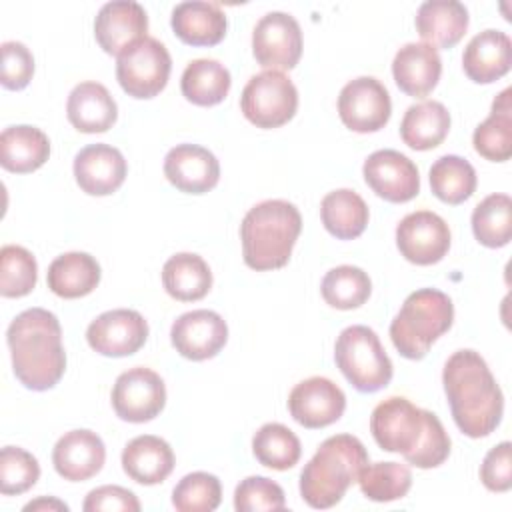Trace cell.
Instances as JSON below:
<instances>
[{
	"instance_id": "22",
	"label": "cell",
	"mask_w": 512,
	"mask_h": 512,
	"mask_svg": "<svg viewBox=\"0 0 512 512\" xmlns=\"http://www.w3.org/2000/svg\"><path fill=\"white\" fill-rule=\"evenodd\" d=\"M440 74V54L434 46L424 42L404 44L392 60V76L396 86L412 98L428 96L436 88Z\"/></svg>"
},
{
	"instance_id": "6",
	"label": "cell",
	"mask_w": 512,
	"mask_h": 512,
	"mask_svg": "<svg viewBox=\"0 0 512 512\" xmlns=\"http://www.w3.org/2000/svg\"><path fill=\"white\" fill-rule=\"evenodd\" d=\"M454 304L448 294L436 288L412 292L390 324L394 348L408 360H422L430 346L450 330Z\"/></svg>"
},
{
	"instance_id": "8",
	"label": "cell",
	"mask_w": 512,
	"mask_h": 512,
	"mask_svg": "<svg viewBox=\"0 0 512 512\" xmlns=\"http://www.w3.org/2000/svg\"><path fill=\"white\" fill-rule=\"evenodd\" d=\"M240 108L248 122L258 128H278L294 118L298 108V90L280 70L254 74L242 90Z\"/></svg>"
},
{
	"instance_id": "42",
	"label": "cell",
	"mask_w": 512,
	"mask_h": 512,
	"mask_svg": "<svg viewBox=\"0 0 512 512\" xmlns=\"http://www.w3.org/2000/svg\"><path fill=\"white\" fill-rule=\"evenodd\" d=\"M40 478L38 460L18 446H4L0 452V492L4 496L30 490Z\"/></svg>"
},
{
	"instance_id": "33",
	"label": "cell",
	"mask_w": 512,
	"mask_h": 512,
	"mask_svg": "<svg viewBox=\"0 0 512 512\" xmlns=\"http://www.w3.org/2000/svg\"><path fill=\"white\" fill-rule=\"evenodd\" d=\"M512 90H502L494 102L490 116L476 126L472 134L474 150L492 162H506L512 156Z\"/></svg>"
},
{
	"instance_id": "32",
	"label": "cell",
	"mask_w": 512,
	"mask_h": 512,
	"mask_svg": "<svg viewBox=\"0 0 512 512\" xmlns=\"http://www.w3.org/2000/svg\"><path fill=\"white\" fill-rule=\"evenodd\" d=\"M320 216L324 228L338 240H354L368 226V206L364 198L350 190L340 188L328 192L320 202Z\"/></svg>"
},
{
	"instance_id": "37",
	"label": "cell",
	"mask_w": 512,
	"mask_h": 512,
	"mask_svg": "<svg viewBox=\"0 0 512 512\" xmlns=\"http://www.w3.org/2000/svg\"><path fill=\"white\" fill-rule=\"evenodd\" d=\"M256 460L272 470H288L298 464L302 446L298 436L284 424L268 422L252 438Z\"/></svg>"
},
{
	"instance_id": "41",
	"label": "cell",
	"mask_w": 512,
	"mask_h": 512,
	"mask_svg": "<svg viewBox=\"0 0 512 512\" xmlns=\"http://www.w3.org/2000/svg\"><path fill=\"white\" fill-rule=\"evenodd\" d=\"M222 500V486L214 474H186L172 490V504L180 512H212Z\"/></svg>"
},
{
	"instance_id": "35",
	"label": "cell",
	"mask_w": 512,
	"mask_h": 512,
	"mask_svg": "<svg viewBox=\"0 0 512 512\" xmlns=\"http://www.w3.org/2000/svg\"><path fill=\"white\" fill-rule=\"evenodd\" d=\"M430 188L432 194L446 204H462L476 190V170L474 166L456 154H446L438 158L430 168Z\"/></svg>"
},
{
	"instance_id": "21",
	"label": "cell",
	"mask_w": 512,
	"mask_h": 512,
	"mask_svg": "<svg viewBox=\"0 0 512 512\" xmlns=\"http://www.w3.org/2000/svg\"><path fill=\"white\" fill-rule=\"evenodd\" d=\"M106 460L102 438L92 430L66 432L52 450V464L56 472L70 482H84L96 476Z\"/></svg>"
},
{
	"instance_id": "43",
	"label": "cell",
	"mask_w": 512,
	"mask_h": 512,
	"mask_svg": "<svg viewBox=\"0 0 512 512\" xmlns=\"http://www.w3.org/2000/svg\"><path fill=\"white\" fill-rule=\"evenodd\" d=\"M284 506V490L266 476H248L234 490V508L238 512L282 510Z\"/></svg>"
},
{
	"instance_id": "17",
	"label": "cell",
	"mask_w": 512,
	"mask_h": 512,
	"mask_svg": "<svg viewBox=\"0 0 512 512\" xmlns=\"http://www.w3.org/2000/svg\"><path fill=\"white\" fill-rule=\"evenodd\" d=\"M170 340L180 356L202 362L214 358L224 348L228 326L218 312L192 310L174 320Z\"/></svg>"
},
{
	"instance_id": "44",
	"label": "cell",
	"mask_w": 512,
	"mask_h": 512,
	"mask_svg": "<svg viewBox=\"0 0 512 512\" xmlns=\"http://www.w3.org/2000/svg\"><path fill=\"white\" fill-rule=\"evenodd\" d=\"M34 74L32 52L16 40L2 44V74L0 82L6 90H22L28 86Z\"/></svg>"
},
{
	"instance_id": "34",
	"label": "cell",
	"mask_w": 512,
	"mask_h": 512,
	"mask_svg": "<svg viewBox=\"0 0 512 512\" xmlns=\"http://www.w3.org/2000/svg\"><path fill=\"white\" fill-rule=\"evenodd\" d=\"M230 72L224 64L210 58L192 60L180 78L184 98L196 106H216L230 92Z\"/></svg>"
},
{
	"instance_id": "7",
	"label": "cell",
	"mask_w": 512,
	"mask_h": 512,
	"mask_svg": "<svg viewBox=\"0 0 512 512\" xmlns=\"http://www.w3.org/2000/svg\"><path fill=\"white\" fill-rule=\"evenodd\" d=\"M334 360L358 392H378L392 380V362L378 334L368 326L354 324L344 328L334 344Z\"/></svg>"
},
{
	"instance_id": "20",
	"label": "cell",
	"mask_w": 512,
	"mask_h": 512,
	"mask_svg": "<svg viewBox=\"0 0 512 512\" xmlns=\"http://www.w3.org/2000/svg\"><path fill=\"white\" fill-rule=\"evenodd\" d=\"M164 176L186 194H204L220 180L216 156L198 144H178L164 158Z\"/></svg>"
},
{
	"instance_id": "18",
	"label": "cell",
	"mask_w": 512,
	"mask_h": 512,
	"mask_svg": "<svg viewBox=\"0 0 512 512\" xmlns=\"http://www.w3.org/2000/svg\"><path fill=\"white\" fill-rule=\"evenodd\" d=\"M148 32L146 10L132 0L104 4L94 20V36L106 54L120 56L124 50L144 40Z\"/></svg>"
},
{
	"instance_id": "1",
	"label": "cell",
	"mask_w": 512,
	"mask_h": 512,
	"mask_svg": "<svg viewBox=\"0 0 512 512\" xmlns=\"http://www.w3.org/2000/svg\"><path fill=\"white\" fill-rule=\"evenodd\" d=\"M370 432L382 450L402 454L416 468H436L450 454V436L438 416L402 396H390L372 410Z\"/></svg>"
},
{
	"instance_id": "47",
	"label": "cell",
	"mask_w": 512,
	"mask_h": 512,
	"mask_svg": "<svg viewBox=\"0 0 512 512\" xmlns=\"http://www.w3.org/2000/svg\"><path fill=\"white\" fill-rule=\"evenodd\" d=\"M30 510H68V504L56 500V498H38V500H32L24 506V512H30Z\"/></svg>"
},
{
	"instance_id": "39",
	"label": "cell",
	"mask_w": 512,
	"mask_h": 512,
	"mask_svg": "<svg viewBox=\"0 0 512 512\" xmlns=\"http://www.w3.org/2000/svg\"><path fill=\"white\" fill-rule=\"evenodd\" d=\"M356 482L368 500L392 502L408 494L412 486V472L400 462H376L366 464Z\"/></svg>"
},
{
	"instance_id": "19",
	"label": "cell",
	"mask_w": 512,
	"mask_h": 512,
	"mask_svg": "<svg viewBox=\"0 0 512 512\" xmlns=\"http://www.w3.org/2000/svg\"><path fill=\"white\" fill-rule=\"evenodd\" d=\"M126 160L122 152L108 144H90L74 158V178L82 192L108 196L126 180Z\"/></svg>"
},
{
	"instance_id": "26",
	"label": "cell",
	"mask_w": 512,
	"mask_h": 512,
	"mask_svg": "<svg viewBox=\"0 0 512 512\" xmlns=\"http://www.w3.org/2000/svg\"><path fill=\"white\" fill-rule=\"evenodd\" d=\"M174 462L170 444L152 434L132 438L122 450V468L126 476L144 486L164 482L172 474Z\"/></svg>"
},
{
	"instance_id": "3",
	"label": "cell",
	"mask_w": 512,
	"mask_h": 512,
	"mask_svg": "<svg viewBox=\"0 0 512 512\" xmlns=\"http://www.w3.org/2000/svg\"><path fill=\"white\" fill-rule=\"evenodd\" d=\"M14 376L28 390L54 388L66 370L62 328L56 314L44 308L20 312L6 332Z\"/></svg>"
},
{
	"instance_id": "5",
	"label": "cell",
	"mask_w": 512,
	"mask_h": 512,
	"mask_svg": "<svg viewBox=\"0 0 512 512\" xmlns=\"http://www.w3.org/2000/svg\"><path fill=\"white\" fill-rule=\"evenodd\" d=\"M368 464L364 444L352 434L326 438L300 474V496L316 510L336 506Z\"/></svg>"
},
{
	"instance_id": "10",
	"label": "cell",
	"mask_w": 512,
	"mask_h": 512,
	"mask_svg": "<svg viewBox=\"0 0 512 512\" xmlns=\"http://www.w3.org/2000/svg\"><path fill=\"white\" fill-rule=\"evenodd\" d=\"M166 404L164 380L150 368L122 372L112 388V408L120 420L142 424L154 420Z\"/></svg>"
},
{
	"instance_id": "27",
	"label": "cell",
	"mask_w": 512,
	"mask_h": 512,
	"mask_svg": "<svg viewBox=\"0 0 512 512\" xmlns=\"http://www.w3.org/2000/svg\"><path fill=\"white\" fill-rule=\"evenodd\" d=\"M416 32L424 44L438 48L456 46L468 30V10L458 0H428L416 12Z\"/></svg>"
},
{
	"instance_id": "36",
	"label": "cell",
	"mask_w": 512,
	"mask_h": 512,
	"mask_svg": "<svg viewBox=\"0 0 512 512\" xmlns=\"http://www.w3.org/2000/svg\"><path fill=\"white\" fill-rule=\"evenodd\" d=\"M472 232L486 248H502L512 238V200L508 194L486 196L472 212Z\"/></svg>"
},
{
	"instance_id": "45",
	"label": "cell",
	"mask_w": 512,
	"mask_h": 512,
	"mask_svg": "<svg viewBox=\"0 0 512 512\" xmlns=\"http://www.w3.org/2000/svg\"><path fill=\"white\" fill-rule=\"evenodd\" d=\"M510 442H500L482 460L480 480L490 492H508L512 488V458Z\"/></svg>"
},
{
	"instance_id": "15",
	"label": "cell",
	"mask_w": 512,
	"mask_h": 512,
	"mask_svg": "<svg viewBox=\"0 0 512 512\" xmlns=\"http://www.w3.org/2000/svg\"><path fill=\"white\" fill-rule=\"evenodd\" d=\"M148 338V322L136 310L116 308L90 322L86 340L102 356L122 358L138 352Z\"/></svg>"
},
{
	"instance_id": "11",
	"label": "cell",
	"mask_w": 512,
	"mask_h": 512,
	"mask_svg": "<svg viewBox=\"0 0 512 512\" xmlns=\"http://www.w3.org/2000/svg\"><path fill=\"white\" fill-rule=\"evenodd\" d=\"M252 54L270 70H292L302 56V30L294 16L268 12L252 32Z\"/></svg>"
},
{
	"instance_id": "4",
	"label": "cell",
	"mask_w": 512,
	"mask_h": 512,
	"mask_svg": "<svg viewBox=\"0 0 512 512\" xmlns=\"http://www.w3.org/2000/svg\"><path fill=\"white\" fill-rule=\"evenodd\" d=\"M302 230L298 208L286 200H264L252 206L242 224V258L248 268L264 272L288 264Z\"/></svg>"
},
{
	"instance_id": "14",
	"label": "cell",
	"mask_w": 512,
	"mask_h": 512,
	"mask_svg": "<svg viewBox=\"0 0 512 512\" xmlns=\"http://www.w3.org/2000/svg\"><path fill=\"white\" fill-rule=\"evenodd\" d=\"M362 174L372 192L386 202L402 204L420 192V174L416 164L398 150H376L362 166Z\"/></svg>"
},
{
	"instance_id": "40",
	"label": "cell",
	"mask_w": 512,
	"mask_h": 512,
	"mask_svg": "<svg viewBox=\"0 0 512 512\" xmlns=\"http://www.w3.org/2000/svg\"><path fill=\"white\" fill-rule=\"evenodd\" d=\"M38 280V264L32 252L22 246L6 244L0 250V294L22 298L30 294Z\"/></svg>"
},
{
	"instance_id": "38",
	"label": "cell",
	"mask_w": 512,
	"mask_h": 512,
	"mask_svg": "<svg viewBox=\"0 0 512 512\" xmlns=\"http://www.w3.org/2000/svg\"><path fill=\"white\" fill-rule=\"evenodd\" d=\"M322 298L336 310H352L362 306L372 292L368 274L358 266H336L326 272L320 284Z\"/></svg>"
},
{
	"instance_id": "13",
	"label": "cell",
	"mask_w": 512,
	"mask_h": 512,
	"mask_svg": "<svg viewBox=\"0 0 512 512\" xmlns=\"http://www.w3.org/2000/svg\"><path fill=\"white\" fill-rule=\"evenodd\" d=\"M450 240L448 224L430 210L410 212L396 226V246L400 254L418 266L440 262L450 250Z\"/></svg>"
},
{
	"instance_id": "12",
	"label": "cell",
	"mask_w": 512,
	"mask_h": 512,
	"mask_svg": "<svg viewBox=\"0 0 512 512\" xmlns=\"http://www.w3.org/2000/svg\"><path fill=\"white\" fill-rule=\"evenodd\" d=\"M338 114L342 124L354 132H378L388 124L392 114L390 94L372 76L354 78L340 90Z\"/></svg>"
},
{
	"instance_id": "31",
	"label": "cell",
	"mask_w": 512,
	"mask_h": 512,
	"mask_svg": "<svg viewBox=\"0 0 512 512\" xmlns=\"http://www.w3.org/2000/svg\"><path fill=\"white\" fill-rule=\"evenodd\" d=\"M162 284L174 300L194 302L210 292L212 272L202 256L180 252L166 260L162 268Z\"/></svg>"
},
{
	"instance_id": "25",
	"label": "cell",
	"mask_w": 512,
	"mask_h": 512,
	"mask_svg": "<svg viewBox=\"0 0 512 512\" xmlns=\"http://www.w3.org/2000/svg\"><path fill=\"white\" fill-rule=\"evenodd\" d=\"M66 116L78 132L96 134L114 126L118 118V106L104 84L80 82L68 96Z\"/></svg>"
},
{
	"instance_id": "29",
	"label": "cell",
	"mask_w": 512,
	"mask_h": 512,
	"mask_svg": "<svg viewBox=\"0 0 512 512\" xmlns=\"http://www.w3.org/2000/svg\"><path fill=\"white\" fill-rule=\"evenodd\" d=\"M100 264L86 252H66L48 266V288L66 300L82 298L100 284Z\"/></svg>"
},
{
	"instance_id": "28",
	"label": "cell",
	"mask_w": 512,
	"mask_h": 512,
	"mask_svg": "<svg viewBox=\"0 0 512 512\" xmlns=\"http://www.w3.org/2000/svg\"><path fill=\"white\" fill-rule=\"evenodd\" d=\"M50 156L48 136L34 126H8L0 134V164L14 174L38 170Z\"/></svg>"
},
{
	"instance_id": "9",
	"label": "cell",
	"mask_w": 512,
	"mask_h": 512,
	"mask_svg": "<svg viewBox=\"0 0 512 512\" xmlns=\"http://www.w3.org/2000/svg\"><path fill=\"white\" fill-rule=\"evenodd\" d=\"M172 58L166 46L146 36L118 56L116 78L122 90L138 100L154 98L168 84Z\"/></svg>"
},
{
	"instance_id": "46",
	"label": "cell",
	"mask_w": 512,
	"mask_h": 512,
	"mask_svg": "<svg viewBox=\"0 0 512 512\" xmlns=\"http://www.w3.org/2000/svg\"><path fill=\"white\" fill-rule=\"evenodd\" d=\"M82 508L86 512H100V510H120V512H138L140 502L136 494L128 488L106 484L88 492Z\"/></svg>"
},
{
	"instance_id": "23",
	"label": "cell",
	"mask_w": 512,
	"mask_h": 512,
	"mask_svg": "<svg viewBox=\"0 0 512 512\" xmlns=\"http://www.w3.org/2000/svg\"><path fill=\"white\" fill-rule=\"evenodd\" d=\"M512 64V42L502 30L476 34L462 54V68L476 84H490L508 74Z\"/></svg>"
},
{
	"instance_id": "30",
	"label": "cell",
	"mask_w": 512,
	"mask_h": 512,
	"mask_svg": "<svg viewBox=\"0 0 512 512\" xmlns=\"http://www.w3.org/2000/svg\"><path fill=\"white\" fill-rule=\"evenodd\" d=\"M450 130V114L442 102L424 100L412 104L400 122V136L412 150H432L444 142Z\"/></svg>"
},
{
	"instance_id": "16",
	"label": "cell",
	"mask_w": 512,
	"mask_h": 512,
	"mask_svg": "<svg viewBox=\"0 0 512 512\" xmlns=\"http://www.w3.org/2000/svg\"><path fill=\"white\" fill-rule=\"evenodd\" d=\"M346 396L338 384L324 376L298 382L288 396L290 416L304 428H324L340 420Z\"/></svg>"
},
{
	"instance_id": "2",
	"label": "cell",
	"mask_w": 512,
	"mask_h": 512,
	"mask_svg": "<svg viewBox=\"0 0 512 512\" xmlns=\"http://www.w3.org/2000/svg\"><path fill=\"white\" fill-rule=\"evenodd\" d=\"M442 384L452 418L462 434L484 438L496 430L504 412V396L478 352H454L444 364Z\"/></svg>"
},
{
	"instance_id": "24",
	"label": "cell",
	"mask_w": 512,
	"mask_h": 512,
	"mask_svg": "<svg viewBox=\"0 0 512 512\" xmlns=\"http://www.w3.org/2000/svg\"><path fill=\"white\" fill-rule=\"evenodd\" d=\"M174 34L190 46H216L226 36L228 20L216 2H180L172 10Z\"/></svg>"
}]
</instances>
